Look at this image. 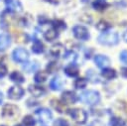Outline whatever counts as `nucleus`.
Segmentation results:
<instances>
[{
	"label": "nucleus",
	"mask_w": 127,
	"mask_h": 126,
	"mask_svg": "<svg viewBox=\"0 0 127 126\" xmlns=\"http://www.w3.org/2000/svg\"><path fill=\"white\" fill-rule=\"evenodd\" d=\"M97 41L99 44L104 46H114L118 44L119 37L115 31H104V33L98 36Z\"/></svg>",
	"instance_id": "1"
},
{
	"label": "nucleus",
	"mask_w": 127,
	"mask_h": 126,
	"mask_svg": "<svg viewBox=\"0 0 127 126\" xmlns=\"http://www.w3.org/2000/svg\"><path fill=\"white\" fill-rule=\"evenodd\" d=\"M79 100L88 105H95L99 102L100 95H99V92L95 90H87L82 92L79 95Z\"/></svg>",
	"instance_id": "2"
},
{
	"label": "nucleus",
	"mask_w": 127,
	"mask_h": 126,
	"mask_svg": "<svg viewBox=\"0 0 127 126\" xmlns=\"http://www.w3.org/2000/svg\"><path fill=\"white\" fill-rule=\"evenodd\" d=\"M69 114L70 116L72 117V119L79 123V124H83L85 123L86 119H87V114L84 110L82 109H79V108H75V109H71L69 110Z\"/></svg>",
	"instance_id": "3"
},
{
	"label": "nucleus",
	"mask_w": 127,
	"mask_h": 126,
	"mask_svg": "<svg viewBox=\"0 0 127 126\" xmlns=\"http://www.w3.org/2000/svg\"><path fill=\"white\" fill-rule=\"evenodd\" d=\"M12 57H13V60L17 63H25L29 59V53L25 49L17 48L13 51Z\"/></svg>",
	"instance_id": "4"
},
{
	"label": "nucleus",
	"mask_w": 127,
	"mask_h": 126,
	"mask_svg": "<svg viewBox=\"0 0 127 126\" xmlns=\"http://www.w3.org/2000/svg\"><path fill=\"white\" fill-rule=\"evenodd\" d=\"M36 116L39 119V121L44 123V124L49 123L52 120V117H53L52 112L49 109H47V108H40V109H38L36 111Z\"/></svg>",
	"instance_id": "5"
},
{
	"label": "nucleus",
	"mask_w": 127,
	"mask_h": 126,
	"mask_svg": "<svg viewBox=\"0 0 127 126\" xmlns=\"http://www.w3.org/2000/svg\"><path fill=\"white\" fill-rule=\"evenodd\" d=\"M72 32H73V35L76 39L78 40H82V41H85L89 38V33L87 31V29L83 26H80V25H77V26H74L73 29H72Z\"/></svg>",
	"instance_id": "6"
},
{
	"label": "nucleus",
	"mask_w": 127,
	"mask_h": 126,
	"mask_svg": "<svg viewBox=\"0 0 127 126\" xmlns=\"http://www.w3.org/2000/svg\"><path fill=\"white\" fill-rule=\"evenodd\" d=\"M18 107L13 104H5L2 108V115L4 117H15L18 115Z\"/></svg>",
	"instance_id": "7"
},
{
	"label": "nucleus",
	"mask_w": 127,
	"mask_h": 126,
	"mask_svg": "<svg viewBox=\"0 0 127 126\" xmlns=\"http://www.w3.org/2000/svg\"><path fill=\"white\" fill-rule=\"evenodd\" d=\"M23 94H24V90L20 86H12L8 90V96H9V98H11L13 100L20 99L23 96Z\"/></svg>",
	"instance_id": "8"
},
{
	"label": "nucleus",
	"mask_w": 127,
	"mask_h": 126,
	"mask_svg": "<svg viewBox=\"0 0 127 126\" xmlns=\"http://www.w3.org/2000/svg\"><path fill=\"white\" fill-rule=\"evenodd\" d=\"M94 63H96V65L100 68H106L109 64H110V60L103 55H97L94 58Z\"/></svg>",
	"instance_id": "9"
},
{
	"label": "nucleus",
	"mask_w": 127,
	"mask_h": 126,
	"mask_svg": "<svg viewBox=\"0 0 127 126\" xmlns=\"http://www.w3.org/2000/svg\"><path fill=\"white\" fill-rule=\"evenodd\" d=\"M5 4L7 8L12 12H21L22 4L18 0H5Z\"/></svg>",
	"instance_id": "10"
},
{
	"label": "nucleus",
	"mask_w": 127,
	"mask_h": 126,
	"mask_svg": "<svg viewBox=\"0 0 127 126\" xmlns=\"http://www.w3.org/2000/svg\"><path fill=\"white\" fill-rule=\"evenodd\" d=\"M62 100L65 104H72L76 100V96L72 91H64L62 94Z\"/></svg>",
	"instance_id": "11"
},
{
	"label": "nucleus",
	"mask_w": 127,
	"mask_h": 126,
	"mask_svg": "<svg viewBox=\"0 0 127 126\" xmlns=\"http://www.w3.org/2000/svg\"><path fill=\"white\" fill-rule=\"evenodd\" d=\"M50 53L52 56L59 58L64 54V48L62 44H56V45L52 46V48L50 49Z\"/></svg>",
	"instance_id": "12"
},
{
	"label": "nucleus",
	"mask_w": 127,
	"mask_h": 126,
	"mask_svg": "<svg viewBox=\"0 0 127 126\" xmlns=\"http://www.w3.org/2000/svg\"><path fill=\"white\" fill-rule=\"evenodd\" d=\"M29 91L31 94H33V96L35 97H39L45 94L46 89L43 86H39V85H30L29 86Z\"/></svg>",
	"instance_id": "13"
},
{
	"label": "nucleus",
	"mask_w": 127,
	"mask_h": 126,
	"mask_svg": "<svg viewBox=\"0 0 127 126\" xmlns=\"http://www.w3.org/2000/svg\"><path fill=\"white\" fill-rule=\"evenodd\" d=\"M11 44V40L9 35L7 34H0V52L5 51Z\"/></svg>",
	"instance_id": "14"
},
{
	"label": "nucleus",
	"mask_w": 127,
	"mask_h": 126,
	"mask_svg": "<svg viewBox=\"0 0 127 126\" xmlns=\"http://www.w3.org/2000/svg\"><path fill=\"white\" fill-rule=\"evenodd\" d=\"M63 84H64L63 79L60 76H55L50 82V87L53 90H60L63 87Z\"/></svg>",
	"instance_id": "15"
},
{
	"label": "nucleus",
	"mask_w": 127,
	"mask_h": 126,
	"mask_svg": "<svg viewBox=\"0 0 127 126\" xmlns=\"http://www.w3.org/2000/svg\"><path fill=\"white\" fill-rule=\"evenodd\" d=\"M64 72H65V74H67L68 76H71V77H72V76H76V75L78 74V68H77L76 65L70 63V64H68L67 66H65Z\"/></svg>",
	"instance_id": "16"
},
{
	"label": "nucleus",
	"mask_w": 127,
	"mask_h": 126,
	"mask_svg": "<svg viewBox=\"0 0 127 126\" xmlns=\"http://www.w3.org/2000/svg\"><path fill=\"white\" fill-rule=\"evenodd\" d=\"M57 36H58V33H57V31L54 28L47 30L45 32V34H44V38L47 41H53V40H55L57 38Z\"/></svg>",
	"instance_id": "17"
},
{
	"label": "nucleus",
	"mask_w": 127,
	"mask_h": 126,
	"mask_svg": "<svg viewBox=\"0 0 127 126\" xmlns=\"http://www.w3.org/2000/svg\"><path fill=\"white\" fill-rule=\"evenodd\" d=\"M101 74L106 79H112V78L116 77V71H115V69H112V68H103Z\"/></svg>",
	"instance_id": "18"
},
{
	"label": "nucleus",
	"mask_w": 127,
	"mask_h": 126,
	"mask_svg": "<svg viewBox=\"0 0 127 126\" xmlns=\"http://www.w3.org/2000/svg\"><path fill=\"white\" fill-rule=\"evenodd\" d=\"M37 68H38V63L36 62H29V63H26L23 65V69L25 71H27V72L35 71Z\"/></svg>",
	"instance_id": "19"
},
{
	"label": "nucleus",
	"mask_w": 127,
	"mask_h": 126,
	"mask_svg": "<svg viewBox=\"0 0 127 126\" xmlns=\"http://www.w3.org/2000/svg\"><path fill=\"white\" fill-rule=\"evenodd\" d=\"M92 6H93V8H94L95 10L102 11V10H104V9L108 6V4H107L105 1H103V0H96V1H94V2L92 3Z\"/></svg>",
	"instance_id": "20"
},
{
	"label": "nucleus",
	"mask_w": 127,
	"mask_h": 126,
	"mask_svg": "<svg viewBox=\"0 0 127 126\" xmlns=\"http://www.w3.org/2000/svg\"><path fill=\"white\" fill-rule=\"evenodd\" d=\"M47 78H48V72H46V71H39L35 74V81L38 83L46 81Z\"/></svg>",
	"instance_id": "21"
},
{
	"label": "nucleus",
	"mask_w": 127,
	"mask_h": 126,
	"mask_svg": "<svg viewBox=\"0 0 127 126\" xmlns=\"http://www.w3.org/2000/svg\"><path fill=\"white\" fill-rule=\"evenodd\" d=\"M10 78H11L13 81L18 82V83H21V82L24 81V76H23L20 72H18V71H13V72L10 74Z\"/></svg>",
	"instance_id": "22"
},
{
	"label": "nucleus",
	"mask_w": 127,
	"mask_h": 126,
	"mask_svg": "<svg viewBox=\"0 0 127 126\" xmlns=\"http://www.w3.org/2000/svg\"><path fill=\"white\" fill-rule=\"evenodd\" d=\"M15 39H16V42H18V43H27L28 42V36L22 32H16Z\"/></svg>",
	"instance_id": "23"
},
{
	"label": "nucleus",
	"mask_w": 127,
	"mask_h": 126,
	"mask_svg": "<svg viewBox=\"0 0 127 126\" xmlns=\"http://www.w3.org/2000/svg\"><path fill=\"white\" fill-rule=\"evenodd\" d=\"M32 51L36 54H41L44 52V45L40 41H36L32 47Z\"/></svg>",
	"instance_id": "24"
},
{
	"label": "nucleus",
	"mask_w": 127,
	"mask_h": 126,
	"mask_svg": "<svg viewBox=\"0 0 127 126\" xmlns=\"http://www.w3.org/2000/svg\"><path fill=\"white\" fill-rule=\"evenodd\" d=\"M52 105L55 109H57L59 112H64V103H61L59 100H56V99H53L52 100Z\"/></svg>",
	"instance_id": "25"
},
{
	"label": "nucleus",
	"mask_w": 127,
	"mask_h": 126,
	"mask_svg": "<svg viewBox=\"0 0 127 126\" xmlns=\"http://www.w3.org/2000/svg\"><path fill=\"white\" fill-rule=\"evenodd\" d=\"M86 83H87L86 79H84V78H77V79L74 81V87L77 88V89H79V88H84V87L86 86Z\"/></svg>",
	"instance_id": "26"
},
{
	"label": "nucleus",
	"mask_w": 127,
	"mask_h": 126,
	"mask_svg": "<svg viewBox=\"0 0 127 126\" xmlns=\"http://www.w3.org/2000/svg\"><path fill=\"white\" fill-rule=\"evenodd\" d=\"M96 29L97 30H99V31H106V30H108L109 29V24L107 23V22H105V21H99L97 24H96Z\"/></svg>",
	"instance_id": "27"
},
{
	"label": "nucleus",
	"mask_w": 127,
	"mask_h": 126,
	"mask_svg": "<svg viewBox=\"0 0 127 126\" xmlns=\"http://www.w3.org/2000/svg\"><path fill=\"white\" fill-rule=\"evenodd\" d=\"M23 123L25 124V126H34L35 125V119L31 115H27L24 117Z\"/></svg>",
	"instance_id": "28"
},
{
	"label": "nucleus",
	"mask_w": 127,
	"mask_h": 126,
	"mask_svg": "<svg viewBox=\"0 0 127 126\" xmlns=\"http://www.w3.org/2000/svg\"><path fill=\"white\" fill-rule=\"evenodd\" d=\"M64 60L68 61L69 63H73L75 61V59H76V55L74 53H72V52H67V53L64 54Z\"/></svg>",
	"instance_id": "29"
},
{
	"label": "nucleus",
	"mask_w": 127,
	"mask_h": 126,
	"mask_svg": "<svg viewBox=\"0 0 127 126\" xmlns=\"http://www.w3.org/2000/svg\"><path fill=\"white\" fill-rule=\"evenodd\" d=\"M54 29L56 31L58 30H63V29H65V25L63 21H60V20H57L54 22Z\"/></svg>",
	"instance_id": "30"
},
{
	"label": "nucleus",
	"mask_w": 127,
	"mask_h": 126,
	"mask_svg": "<svg viewBox=\"0 0 127 126\" xmlns=\"http://www.w3.org/2000/svg\"><path fill=\"white\" fill-rule=\"evenodd\" d=\"M47 69H48V71H49V72L53 73V72H55V71H57V70L59 69V65L57 64V63L52 62L51 63H49V64H48Z\"/></svg>",
	"instance_id": "31"
},
{
	"label": "nucleus",
	"mask_w": 127,
	"mask_h": 126,
	"mask_svg": "<svg viewBox=\"0 0 127 126\" xmlns=\"http://www.w3.org/2000/svg\"><path fill=\"white\" fill-rule=\"evenodd\" d=\"M110 125H111V126H122V125H123V121L121 120V118L113 117V118L110 120Z\"/></svg>",
	"instance_id": "32"
},
{
	"label": "nucleus",
	"mask_w": 127,
	"mask_h": 126,
	"mask_svg": "<svg viewBox=\"0 0 127 126\" xmlns=\"http://www.w3.org/2000/svg\"><path fill=\"white\" fill-rule=\"evenodd\" d=\"M7 73V67L5 64L3 63H0V77H3L5 76Z\"/></svg>",
	"instance_id": "33"
},
{
	"label": "nucleus",
	"mask_w": 127,
	"mask_h": 126,
	"mask_svg": "<svg viewBox=\"0 0 127 126\" xmlns=\"http://www.w3.org/2000/svg\"><path fill=\"white\" fill-rule=\"evenodd\" d=\"M120 61L127 64V51H122L120 54Z\"/></svg>",
	"instance_id": "34"
},
{
	"label": "nucleus",
	"mask_w": 127,
	"mask_h": 126,
	"mask_svg": "<svg viewBox=\"0 0 127 126\" xmlns=\"http://www.w3.org/2000/svg\"><path fill=\"white\" fill-rule=\"evenodd\" d=\"M55 125H56V126H67V123H66V121H64V119L60 118L59 120H57V121L55 122Z\"/></svg>",
	"instance_id": "35"
},
{
	"label": "nucleus",
	"mask_w": 127,
	"mask_h": 126,
	"mask_svg": "<svg viewBox=\"0 0 127 126\" xmlns=\"http://www.w3.org/2000/svg\"><path fill=\"white\" fill-rule=\"evenodd\" d=\"M88 126H104V124H103L101 121H99V120H94V121H92Z\"/></svg>",
	"instance_id": "36"
},
{
	"label": "nucleus",
	"mask_w": 127,
	"mask_h": 126,
	"mask_svg": "<svg viewBox=\"0 0 127 126\" xmlns=\"http://www.w3.org/2000/svg\"><path fill=\"white\" fill-rule=\"evenodd\" d=\"M122 75L127 77V67H123L122 68Z\"/></svg>",
	"instance_id": "37"
},
{
	"label": "nucleus",
	"mask_w": 127,
	"mask_h": 126,
	"mask_svg": "<svg viewBox=\"0 0 127 126\" xmlns=\"http://www.w3.org/2000/svg\"><path fill=\"white\" fill-rule=\"evenodd\" d=\"M123 39H124V41L125 42H127V30L124 32V34H123Z\"/></svg>",
	"instance_id": "38"
},
{
	"label": "nucleus",
	"mask_w": 127,
	"mask_h": 126,
	"mask_svg": "<svg viewBox=\"0 0 127 126\" xmlns=\"http://www.w3.org/2000/svg\"><path fill=\"white\" fill-rule=\"evenodd\" d=\"M2 100H3V94H2V92L0 91V103L2 102Z\"/></svg>",
	"instance_id": "39"
},
{
	"label": "nucleus",
	"mask_w": 127,
	"mask_h": 126,
	"mask_svg": "<svg viewBox=\"0 0 127 126\" xmlns=\"http://www.w3.org/2000/svg\"><path fill=\"white\" fill-rule=\"evenodd\" d=\"M15 126H22V125H20V124H18V125H15Z\"/></svg>",
	"instance_id": "40"
},
{
	"label": "nucleus",
	"mask_w": 127,
	"mask_h": 126,
	"mask_svg": "<svg viewBox=\"0 0 127 126\" xmlns=\"http://www.w3.org/2000/svg\"><path fill=\"white\" fill-rule=\"evenodd\" d=\"M126 125H127V121H126Z\"/></svg>",
	"instance_id": "41"
},
{
	"label": "nucleus",
	"mask_w": 127,
	"mask_h": 126,
	"mask_svg": "<svg viewBox=\"0 0 127 126\" xmlns=\"http://www.w3.org/2000/svg\"><path fill=\"white\" fill-rule=\"evenodd\" d=\"M2 126H4V125H2Z\"/></svg>",
	"instance_id": "42"
}]
</instances>
